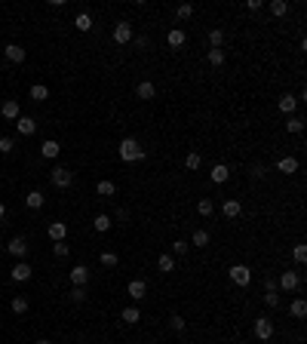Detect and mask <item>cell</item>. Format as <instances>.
<instances>
[{
    "mask_svg": "<svg viewBox=\"0 0 307 344\" xmlns=\"http://www.w3.org/2000/svg\"><path fill=\"white\" fill-rule=\"evenodd\" d=\"M117 151H120V160H126V163H139V160H144V147L135 139H123Z\"/></svg>",
    "mask_w": 307,
    "mask_h": 344,
    "instance_id": "obj_1",
    "label": "cell"
},
{
    "mask_svg": "<svg viewBox=\"0 0 307 344\" xmlns=\"http://www.w3.org/2000/svg\"><path fill=\"white\" fill-rule=\"evenodd\" d=\"M227 277H231L236 286H249V283H252V270H249L246 265H234L231 270H227Z\"/></svg>",
    "mask_w": 307,
    "mask_h": 344,
    "instance_id": "obj_2",
    "label": "cell"
},
{
    "mask_svg": "<svg viewBox=\"0 0 307 344\" xmlns=\"http://www.w3.org/2000/svg\"><path fill=\"white\" fill-rule=\"evenodd\" d=\"M298 286H301V273H298V270H286V273H283V277H280V283H277V289H286V292H295V289H298Z\"/></svg>",
    "mask_w": 307,
    "mask_h": 344,
    "instance_id": "obj_3",
    "label": "cell"
},
{
    "mask_svg": "<svg viewBox=\"0 0 307 344\" xmlns=\"http://www.w3.org/2000/svg\"><path fill=\"white\" fill-rule=\"evenodd\" d=\"M49 178H52L55 188H71V181H74V175H71V172H68L65 166H55V169L49 172Z\"/></svg>",
    "mask_w": 307,
    "mask_h": 344,
    "instance_id": "obj_4",
    "label": "cell"
},
{
    "mask_svg": "<svg viewBox=\"0 0 307 344\" xmlns=\"http://www.w3.org/2000/svg\"><path fill=\"white\" fill-rule=\"evenodd\" d=\"M255 335L261 341H267L270 335H274V319H270V317H258L255 319Z\"/></svg>",
    "mask_w": 307,
    "mask_h": 344,
    "instance_id": "obj_5",
    "label": "cell"
},
{
    "mask_svg": "<svg viewBox=\"0 0 307 344\" xmlns=\"http://www.w3.org/2000/svg\"><path fill=\"white\" fill-rule=\"evenodd\" d=\"M132 40V25L129 22H117V25H114V43H129Z\"/></svg>",
    "mask_w": 307,
    "mask_h": 344,
    "instance_id": "obj_6",
    "label": "cell"
},
{
    "mask_svg": "<svg viewBox=\"0 0 307 344\" xmlns=\"http://www.w3.org/2000/svg\"><path fill=\"white\" fill-rule=\"evenodd\" d=\"M3 55H6V62H13V65H22V62H25V49H22L19 47V43H6V47H3Z\"/></svg>",
    "mask_w": 307,
    "mask_h": 344,
    "instance_id": "obj_7",
    "label": "cell"
},
{
    "mask_svg": "<svg viewBox=\"0 0 307 344\" xmlns=\"http://www.w3.org/2000/svg\"><path fill=\"white\" fill-rule=\"evenodd\" d=\"M6 252H9V255H13V258H25L28 255V243H25V240H22V237H16V240H9V243H6Z\"/></svg>",
    "mask_w": 307,
    "mask_h": 344,
    "instance_id": "obj_8",
    "label": "cell"
},
{
    "mask_svg": "<svg viewBox=\"0 0 307 344\" xmlns=\"http://www.w3.org/2000/svg\"><path fill=\"white\" fill-rule=\"evenodd\" d=\"M68 277H71L74 286H86V283H89V268H86V265H77V268H71V273H68Z\"/></svg>",
    "mask_w": 307,
    "mask_h": 344,
    "instance_id": "obj_9",
    "label": "cell"
},
{
    "mask_svg": "<svg viewBox=\"0 0 307 344\" xmlns=\"http://www.w3.org/2000/svg\"><path fill=\"white\" fill-rule=\"evenodd\" d=\"M209 178L215 181V185H224V181L231 178V169H227L224 163H215V166H212V172H209Z\"/></svg>",
    "mask_w": 307,
    "mask_h": 344,
    "instance_id": "obj_10",
    "label": "cell"
},
{
    "mask_svg": "<svg viewBox=\"0 0 307 344\" xmlns=\"http://www.w3.org/2000/svg\"><path fill=\"white\" fill-rule=\"evenodd\" d=\"M9 277H13L16 283H25V280H31V265H25V261H19V265L9 270Z\"/></svg>",
    "mask_w": 307,
    "mask_h": 344,
    "instance_id": "obj_11",
    "label": "cell"
},
{
    "mask_svg": "<svg viewBox=\"0 0 307 344\" xmlns=\"http://www.w3.org/2000/svg\"><path fill=\"white\" fill-rule=\"evenodd\" d=\"M16 126H19V135H34L37 132V120L34 117H19Z\"/></svg>",
    "mask_w": 307,
    "mask_h": 344,
    "instance_id": "obj_12",
    "label": "cell"
},
{
    "mask_svg": "<svg viewBox=\"0 0 307 344\" xmlns=\"http://www.w3.org/2000/svg\"><path fill=\"white\" fill-rule=\"evenodd\" d=\"M65 237H68V224L65 221H52L49 224V240H52V243H62Z\"/></svg>",
    "mask_w": 307,
    "mask_h": 344,
    "instance_id": "obj_13",
    "label": "cell"
},
{
    "mask_svg": "<svg viewBox=\"0 0 307 344\" xmlns=\"http://www.w3.org/2000/svg\"><path fill=\"white\" fill-rule=\"evenodd\" d=\"M0 114H3L6 120H19V117H22V114H19V101H16V98H6L3 108H0Z\"/></svg>",
    "mask_w": 307,
    "mask_h": 344,
    "instance_id": "obj_14",
    "label": "cell"
},
{
    "mask_svg": "<svg viewBox=\"0 0 307 344\" xmlns=\"http://www.w3.org/2000/svg\"><path fill=\"white\" fill-rule=\"evenodd\" d=\"M126 292H129V298L142 301V298H144V292H147V286H144V280H132V283L126 286Z\"/></svg>",
    "mask_w": 307,
    "mask_h": 344,
    "instance_id": "obj_15",
    "label": "cell"
},
{
    "mask_svg": "<svg viewBox=\"0 0 307 344\" xmlns=\"http://www.w3.org/2000/svg\"><path fill=\"white\" fill-rule=\"evenodd\" d=\"M135 96L147 101V98H154V96H157V89H154V83H151V80H142V83L135 86Z\"/></svg>",
    "mask_w": 307,
    "mask_h": 344,
    "instance_id": "obj_16",
    "label": "cell"
},
{
    "mask_svg": "<svg viewBox=\"0 0 307 344\" xmlns=\"http://www.w3.org/2000/svg\"><path fill=\"white\" fill-rule=\"evenodd\" d=\"M277 105H280V111H283V114H289V117H292V114H295V108H298V98L286 93V96H283V98L277 101Z\"/></svg>",
    "mask_w": 307,
    "mask_h": 344,
    "instance_id": "obj_17",
    "label": "cell"
},
{
    "mask_svg": "<svg viewBox=\"0 0 307 344\" xmlns=\"http://www.w3.org/2000/svg\"><path fill=\"white\" fill-rule=\"evenodd\" d=\"M59 151H62V145H59V142H52V139H47V142H43V145H40V154H43V157H47V160H52V157H59Z\"/></svg>",
    "mask_w": 307,
    "mask_h": 344,
    "instance_id": "obj_18",
    "label": "cell"
},
{
    "mask_svg": "<svg viewBox=\"0 0 307 344\" xmlns=\"http://www.w3.org/2000/svg\"><path fill=\"white\" fill-rule=\"evenodd\" d=\"M221 212H224V219H236V215L243 212V206H240V200H224Z\"/></svg>",
    "mask_w": 307,
    "mask_h": 344,
    "instance_id": "obj_19",
    "label": "cell"
},
{
    "mask_svg": "<svg viewBox=\"0 0 307 344\" xmlns=\"http://www.w3.org/2000/svg\"><path fill=\"white\" fill-rule=\"evenodd\" d=\"M277 169L286 172V175H292V172H298V160H295V157H283L280 163H277Z\"/></svg>",
    "mask_w": 307,
    "mask_h": 344,
    "instance_id": "obj_20",
    "label": "cell"
},
{
    "mask_svg": "<svg viewBox=\"0 0 307 344\" xmlns=\"http://www.w3.org/2000/svg\"><path fill=\"white\" fill-rule=\"evenodd\" d=\"M166 40H169V47H185V31H181V28H172V31H169L166 34Z\"/></svg>",
    "mask_w": 307,
    "mask_h": 344,
    "instance_id": "obj_21",
    "label": "cell"
},
{
    "mask_svg": "<svg viewBox=\"0 0 307 344\" xmlns=\"http://www.w3.org/2000/svg\"><path fill=\"white\" fill-rule=\"evenodd\" d=\"M111 215H95V219H93V227H95V231L98 234H105V231H111Z\"/></svg>",
    "mask_w": 307,
    "mask_h": 344,
    "instance_id": "obj_22",
    "label": "cell"
},
{
    "mask_svg": "<svg viewBox=\"0 0 307 344\" xmlns=\"http://www.w3.org/2000/svg\"><path fill=\"white\" fill-rule=\"evenodd\" d=\"M157 268H160L163 273H169V270H175V258L169 255V252H163L160 258H157Z\"/></svg>",
    "mask_w": 307,
    "mask_h": 344,
    "instance_id": "obj_23",
    "label": "cell"
},
{
    "mask_svg": "<svg viewBox=\"0 0 307 344\" xmlns=\"http://www.w3.org/2000/svg\"><path fill=\"white\" fill-rule=\"evenodd\" d=\"M289 311H292L295 319H304V317H307V301H304V298H298V301H292Z\"/></svg>",
    "mask_w": 307,
    "mask_h": 344,
    "instance_id": "obj_24",
    "label": "cell"
},
{
    "mask_svg": "<svg viewBox=\"0 0 307 344\" xmlns=\"http://www.w3.org/2000/svg\"><path fill=\"white\" fill-rule=\"evenodd\" d=\"M120 319H123V323H139V319H142V311H139V307H126V311H123L120 314Z\"/></svg>",
    "mask_w": 307,
    "mask_h": 344,
    "instance_id": "obj_25",
    "label": "cell"
},
{
    "mask_svg": "<svg viewBox=\"0 0 307 344\" xmlns=\"http://www.w3.org/2000/svg\"><path fill=\"white\" fill-rule=\"evenodd\" d=\"M95 191H98V197H114V194H117V185L105 178V181H98V188H95Z\"/></svg>",
    "mask_w": 307,
    "mask_h": 344,
    "instance_id": "obj_26",
    "label": "cell"
},
{
    "mask_svg": "<svg viewBox=\"0 0 307 344\" xmlns=\"http://www.w3.org/2000/svg\"><path fill=\"white\" fill-rule=\"evenodd\" d=\"M74 28H77V31H89V28H93V16H89V13H80V16L74 19Z\"/></svg>",
    "mask_w": 307,
    "mask_h": 344,
    "instance_id": "obj_27",
    "label": "cell"
},
{
    "mask_svg": "<svg viewBox=\"0 0 307 344\" xmlns=\"http://www.w3.org/2000/svg\"><path fill=\"white\" fill-rule=\"evenodd\" d=\"M31 98H34V101H43V98H49V89L43 86V83H34V86H31Z\"/></svg>",
    "mask_w": 307,
    "mask_h": 344,
    "instance_id": "obj_28",
    "label": "cell"
},
{
    "mask_svg": "<svg viewBox=\"0 0 307 344\" xmlns=\"http://www.w3.org/2000/svg\"><path fill=\"white\" fill-rule=\"evenodd\" d=\"M25 203H28V209H40V206H43V194L40 191H31L28 197H25Z\"/></svg>",
    "mask_w": 307,
    "mask_h": 344,
    "instance_id": "obj_29",
    "label": "cell"
},
{
    "mask_svg": "<svg viewBox=\"0 0 307 344\" xmlns=\"http://www.w3.org/2000/svg\"><path fill=\"white\" fill-rule=\"evenodd\" d=\"M200 163H203V157H200L197 151H190V154L185 157V166H188L190 172H194V169H200Z\"/></svg>",
    "mask_w": 307,
    "mask_h": 344,
    "instance_id": "obj_30",
    "label": "cell"
},
{
    "mask_svg": "<svg viewBox=\"0 0 307 344\" xmlns=\"http://www.w3.org/2000/svg\"><path fill=\"white\" fill-rule=\"evenodd\" d=\"M206 59H209V65L221 68V65H224V49H209V55H206Z\"/></svg>",
    "mask_w": 307,
    "mask_h": 344,
    "instance_id": "obj_31",
    "label": "cell"
},
{
    "mask_svg": "<svg viewBox=\"0 0 307 344\" xmlns=\"http://www.w3.org/2000/svg\"><path fill=\"white\" fill-rule=\"evenodd\" d=\"M209 43H212V49H221V43H224V31H209Z\"/></svg>",
    "mask_w": 307,
    "mask_h": 344,
    "instance_id": "obj_32",
    "label": "cell"
},
{
    "mask_svg": "<svg viewBox=\"0 0 307 344\" xmlns=\"http://www.w3.org/2000/svg\"><path fill=\"white\" fill-rule=\"evenodd\" d=\"M270 13H274V16H286L289 3H286V0H274V3H270Z\"/></svg>",
    "mask_w": 307,
    "mask_h": 344,
    "instance_id": "obj_33",
    "label": "cell"
},
{
    "mask_svg": "<svg viewBox=\"0 0 307 344\" xmlns=\"http://www.w3.org/2000/svg\"><path fill=\"white\" fill-rule=\"evenodd\" d=\"M286 129H289V132H295V135H298V132H304V120H301V117H289Z\"/></svg>",
    "mask_w": 307,
    "mask_h": 344,
    "instance_id": "obj_34",
    "label": "cell"
},
{
    "mask_svg": "<svg viewBox=\"0 0 307 344\" xmlns=\"http://www.w3.org/2000/svg\"><path fill=\"white\" fill-rule=\"evenodd\" d=\"M9 307H13V311H16V314H25V311H28V298H22V295H16V298H13V304H9Z\"/></svg>",
    "mask_w": 307,
    "mask_h": 344,
    "instance_id": "obj_35",
    "label": "cell"
},
{
    "mask_svg": "<svg viewBox=\"0 0 307 344\" xmlns=\"http://www.w3.org/2000/svg\"><path fill=\"white\" fill-rule=\"evenodd\" d=\"M117 252H101V265H105V268H117Z\"/></svg>",
    "mask_w": 307,
    "mask_h": 344,
    "instance_id": "obj_36",
    "label": "cell"
},
{
    "mask_svg": "<svg viewBox=\"0 0 307 344\" xmlns=\"http://www.w3.org/2000/svg\"><path fill=\"white\" fill-rule=\"evenodd\" d=\"M190 243H194V246H209V231H197Z\"/></svg>",
    "mask_w": 307,
    "mask_h": 344,
    "instance_id": "obj_37",
    "label": "cell"
},
{
    "mask_svg": "<svg viewBox=\"0 0 307 344\" xmlns=\"http://www.w3.org/2000/svg\"><path fill=\"white\" fill-rule=\"evenodd\" d=\"M197 212H200V215H212V212H215L212 200H200V203H197Z\"/></svg>",
    "mask_w": 307,
    "mask_h": 344,
    "instance_id": "obj_38",
    "label": "cell"
},
{
    "mask_svg": "<svg viewBox=\"0 0 307 344\" xmlns=\"http://www.w3.org/2000/svg\"><path fill=\"white\" fill-rule=\"evenodd\" d=\"M71 301H77V304L86 301V289H83V286H74V289H71Z\"/></svg>",
    "mask_w": 307,
    "mask_h": 344,
    "instance_id": "obj_39",
    "label": "cell"
},
{
    "mask_svg": "<svg viewBox=\"0 0 307 344\" xmlns=\"http://www.w3.org/2000/svg\"><path fill=\"white\" fill-rule=\"evenodd\" d=\"M188 249H190V243H188V240H175V243H172V252H175V255H185Z\"/></svg>",
    "mask_w": 307,
    "mask_h": 344,
    "instance_id": "obj_40",
    "label": "cell"
},
{
    "mask_svg": "<svg viewBox=\"0 0 307 344\" xmlns=\"http://www.w3.org/2000/svg\"><path fill=\"white\" fill-rule=\"evenodd\" d=\"M295 261H298V265H304V261H307V246L304 243L295 246Z\"/></svg>",
    "mask_w": 307,
    "mask_h": 344,
    "instance_id": "obj_41",
    "label": "cell"
},
{
    "mask_svg": "<svg viewBox=\"0 0 307 344\" xmlns=\"http://www.w3.org/2000/svg\"><path fill=\"white\" fill-rule=\"evenodd\" d=\"M175 13H178V19H188V16H194V3H181V6L175 9Z\"/></svg>",
    "mask_w": 307,
    "mask_h": 344,
    "instance_id": "obj_42",
    "label": "cell"
},
{
    "mask_svg": "<svg viewBox=\"0 0 307 344\" xmlns=\"http://www.w3.org/2000/svg\"><path fill=\"white\" fill-rule=\"evenodd\" d=\"M13 147H16V142L9 139V135H3V139H0V154H9Z\"/></svg>",
    "mask_w": 307,
    "mask_h": 344,
    "instance_id": "obj_43",
    "label": "cell"
},
{
    "mask_svg": "<svg viewBox=\"0 0 307 344\" xmlns=\"http://www.w3.org/2000/svg\"><path fill=\"white\" fill-rule=\"evenodd\" d=\"M52 252H55V255H59V258H65L68 252H71V246H68L65 240H62V243H55V246H52Z\"/></svg>",
    "mask_w": 307,
    "mask_h": 344,
    "instance_id": "obj_44",
    "label": "cell"
},
{
    "mask_svg": "<svg viewBox=\"0 0 307 344\" xmlns=\"http://www.w3.org/2000/svg\"><path fill=\"white\" fill-rule=\"evenodd\" d=\"M264 304L267 307H280V292H267L264 295Z\"/></svg>",
    "mask_w": 307,
    "mask_h": 344,
    "instance_id": "obj_45",
    "label": "cell"
},
{
    "mask_svg": "<svg viewBox=\"0 0 307 344\" xmlns=\"http://www.w3.org/2000/svg\"><path fill=\"white\" fill-rule=\"evenodd\" d=\"M169 323H172V329H175V332H181V329H185V319H181L178 314H175L172 319H169Z\"/></svg>",
    "mask_w": 307,
    "mask_h": 344,
    "instance_id": "obj_46",
    "label": "cell"
},
{
    "mask_svg": "<svg viewBox=\"0 0 307 344\" xmlns=\"http://www.w3.org/2000/svg\"><path fill=\"white\" fill-rule=\"evenodd\" d=\"M264 289L267 292H277V280H264Z\"/></svg>",
    "mask_w": 307,
    "mask_h": 344,
    "instance_id": "obj_47",
    "label": "cell"
},
{
    "mask_svg": "<svg viewBox=\"0 0 307 344\" xmlns=\"http://www.w3.org/2000/svg\"><path fill=\"white\" fill-rule=\"evenodd\" d=\"M3 215H6V206H3V203H0V219H3Z\"/></svg>",
    "mask_w": 307,
    "mask_h": 344,
    "instance_id": "obj_48",
    "label": "cell"
},
{
    "mask_svg": "<svg viewBox=\"0 0 307 344\" xmlns=\"http://www.w3.org/2000/svg\"><path fill=\"white\" fill-rule=\"evenodd\" d=\"M34 344H52V341H47V338H40V341H34Z\"/></svg>",
    "mask_w": 307,
    "mask_h": 344,
    "instance_id": "obj_49",
    "label": "cell"
},
{
    "mask_svg": "<svg viewBox=\"0 0 307 344\" xmlns=\"http://www.w3.org/2000/svg\"><path fill=\"white\" fill-rule=\"evenodd\" d=\"M0 249H3V243H0Z\"/></svg>",
    "mask_w": 307,
    "mask_h": 344,
    "instance_id": "obj_50",
    "label": "cell"
}]
</instances>
